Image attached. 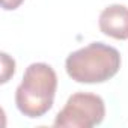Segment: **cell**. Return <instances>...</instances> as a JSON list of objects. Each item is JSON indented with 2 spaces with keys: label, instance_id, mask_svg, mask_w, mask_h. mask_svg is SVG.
<instances>
[{
  "label": "cell",
  "instance_id": "obj_5",
  "mask_svg": "<svg viewBox=\"0 0 128 128\" xmlns=\"http://www.w3.org/2000/svg\"><path fill=\"white\" fill-rule=\"evenodd\" d=\"M0 56H2V80L0 83H6L9 77H12L15 72V62L6 53H2Z\"/></svg>",
  "mask_w": 128,
  "mask_h": 128
},
{
  "label": "cell",
  "instance_id": "obj_6",
  "mask_svg": "<svg viewBox=\"0 0 128 128\" xmlns=\"http://www.w3.org/2000/svg\"><path fill=\"white\" fill-rule=\"evenodd\" d=\"M24 0H2V8L5 11H14L17 8H20V5Z\"/></svg>",
  "mask_w": 128,
  "mask_h": 128
},
{
  "label": "cell",
  "instance_id": "obj_3",
  "mask_svg": "<svg viewBox=\"0 0 128 128\" xmlns=\"http://www.w3.org/2000/svg\"><path fill=\"white\" fill-rule=\"evenodd\" d=\"M106 116V106L100 95L77 92L71 95L56 119V126L63 128H92L100 125Z\"/></svg>",
  "mask_w": 128,
  "mask_h": 128
},
{
  "label": "cell",
  "instance_id": "obj_4",
  "mask_svg": "<svg viewBox=\"0 0 128 128\" xmlns=\"http://www.w3.org/2000/svg\"><path fill=\"white\" fill-rule=\"evenodd\" d=\"M100 30L114 39H128V8L124 5H110L101 14L98 20Z\"/></svg>",
  "mask_w": 128,
  "mask_h": 128
},
{
  "label": "cell",
  "instance_id": "obj_1",
  "mask_svg": "<svg viewBox=\"0 0 128 128\" xmlns=\"http://www.w3.org/2000/svg\"><path fill=\"white\" fill-rule=\"evenodd\" d=\"M68 76L77 83H104L114 77L120 68V54L114 47L92 42L72 51L65 62Z\"/></svg>",
  "mask_w": 128,
  "mask_h": 128
},
{
  "label": "cell",
  "instance_id": "obj_2",
  "mask_svg": "<svg viewBox=\"0 0 128 128\" xmlns=\"http://www.w3.org/2000/svg\"><path fill=\"white\" fill-rule=\"evenodd\" d=\"M57 89L54 70L42 62L29 65L23 80L15 90V104L20 113L27 118H41L51 107Z\"/></svg>",
  "mask_w": 128,
  "mask_h": 128
}]
</instances>
